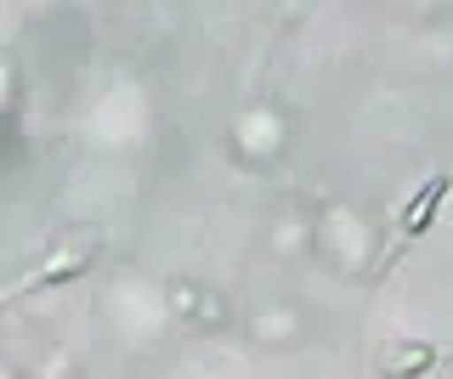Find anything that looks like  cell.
<instances>
[{
  "instance_id": "1",
  "label": "cell",
  "mask_w": 453,
  "mask_h": 379,
  "mask_svg": "<svg viewBox=\"0 0 453 379\" xmlns=\"http://www.w3.org/2000/svg\"><path fill=\"white\" fill-rule=\"evenodd\" d=\"M448 187H453V176H431V181L414 193V204L403 209V238H419L425 227H431L436 209H442V199H448Z\"/></svg>"
}]
</instances>
